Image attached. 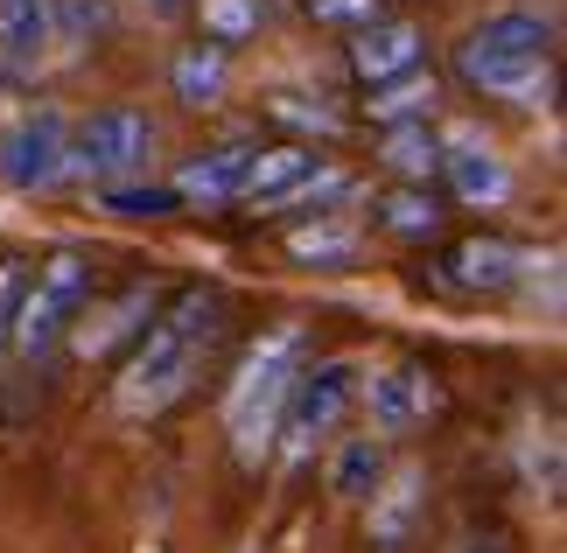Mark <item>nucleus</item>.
<instances>
[{"label": "nucleus", "instance_id": "10", "mask_svg": "<svg viewBox=\"0 0 567 553\" xmlns=\"http://www.w3.org/2000/svg\"><path fill=\"white\" fill-rule=\"evenodd\" d=\"M421 63H427V35L413 29V21H400V14H385V21L351 35V78L372 84V92L392 84V78H406V71H421Z\"/></svg>", "mask_w": 567, "mask_h": 553}, {"label": "nucleus", "instance_id": "16", "mask_svg": "<svg viewBox=\"0 0 567 553\" xmlns=\"http://www.w3.org/2000/svg\"><path fill=\"white\" fill-rule=\"evenodd\" d=\"M50 42H56V29H50V0H0V57L8 63H42L50 57Z\"/></svg>", "mask_w": 567, "mask_h": 553}, {"label": "nucleus", "instance_id": "24", "mask_svg": "<svg viewBox=\"0 0 567 553\" xmlns=\"http://www.w3.org/2000/svg\"><path fill=\"white\" fill-rule=\"evenodd\" d=\"M288 253H295V259H316V267L337 274V267H351V259H358V238L316 225V232H288Z\"/></svg>", "mask_w": 567, "mask_h": 553}, {"label": "nucleus", "instance_id": "23", "mask_svg": "<svg viewBox=\"0 0 567 553\" xmlns=\"http://www.w3.org/2000/svg\"><path fill=\"white\" fill-rule=\"evenodd\" d=\"M113 217H168V211H183V196L176 190H155V183H105L99 196Z\"/></svg>", "mask_w": 567, "mask_h": 553}, {"label": "nucleus", "instance_id": "3", "mask_svg": "<svg viewBox=\"0 0 567 553\" xmlns=\"http://www.w3.org/2000/svg\"><path fill=\"white\" fill-rule=\"evenodd\" d=\"M301 358H309L301 322H274L267 337L238 358V371H231V386H225V434H231V455L246 462V470H259V462L274 455L280 407H288V386H295Z\"/></svg>", "mask_w": 567, "mask_h": 553}, {"label": "nucleus", "instance_id": "1", "mask_svg": "<svg viewBox=\"0 0 567 553\" xmlns=\"http://www.w3.org/2000/svg\"><path fill=\"white\" fill-rule=\"evenodd\" d=\"M225 337V295L204 280H189L183 295H168L155 308V322L134 337V358H126L120 386H113V407L126 420H155L183 400V392L204 379L210 350Z\"/></svg>", "mask_w": 567, "mask_h": 553}, {"label": "nucleus", "instance_id": "29", "mask_svg": "<svg viewBox=\"0 0 567 553\" xmlns=\"http://www.w3.org/2000/svg\"><path fill=\"white\" fill-rule=\"evenodd\" d=\"M183 8H189V0H147V14H162V21H176Z\"/></svg>", "mask_w": 567, "mask_h": 553}, {"label": "nucleus", "instance_id": "25", "mask_svg": "<svg viewBox=\"0 0 567 553\" xmlns=\"http://www.w3.org/2000/svg\"><path fill=\"white\" fill-rule=\"evenodd\" d=\"M301 8H309L322 29H372V21H385V0H301Z\"/></svg>", "mask_w": 567, "mask_h": 553}, {"label": "nucleus", "instance_id": "7", "mask_svg": "<svg viewBox=\"0 0 567 553\" xmlns=\"http://www.w3.org/2000/svg\"><path fill=\"white\" fill-rule=\"evenodd\" d=\"M63 147H71V120H63L56 105L21 113L8 134H0V183L21 190V196L63 183Z\"/></svg>", "mask_w": 567, "mask_h": 553}, {"label": "nucleus", "instance_id": "17", "mask_svg": "<svg viewBox=\"0 0 567 553\" xmlns=\"http://www.w3.org/2000/svg\"><path fill=\"white\" fill-rule=\"evenodd\" d=\"M225 84H231V50H217V42L196 35L189 50L176 57V99L196 105V113H210V105L225 99Z\"/></svg>", "mask_w": 567, "mask_h": 553}, {"label": "nucleus", "instance_id": "13", "mask_svg": "<svg viewBox=\"0 0 567 553\" xmlns=\"http://www.w3.org/2000/svg\"><path fill=\"white\" fill-rule=\"evenodd\" d=\"M246 162H252V147H238V141H231V147H204V154H189L183 175H176V196H183V204H204V211L238 204Z\"/></svg>", "mask_w": 567, "mask_h": 553}, {"label": "nucleus", "instance_id": "28", "mask_svg": "<svg viewBox=\"0 0 567 553\" xmlns=\"http://www.w3.org/2000/svg\"><path fill=\"white\" fill-rule=\"evenodd\" d=\"M463 553H512V540H505V533H476Z\"/></svg>", "mask_w": 567, "mask_h": 553}, {"label": "nucleus", "instance_id": "11", "mask_svg": "<svg viewBox=\"0 0 567 553\" xmlns=\"http://www.w3.org/2000/svg\"><path fill=\"white\" fill-rule=\"evenodd\" d=\"M322 168H330V162H322V147H309V141L252 147L246 183H238V204H288V196H295V190H309Z\"/></svg>", "mask_w": 567, "mask_h": 553}, {"label": "nucleus", "instance_id": "22", "mask_svg": "<svg viewBox=\"0 0 567 553\" xmlns=\"http://www.w3.org/2000/svg\"><path fill=\"white\" fill-rule=\"evenodd\" d=\"M259 21H267V0H204V42H217V50L252 42Z\"/></svg>", "mask_w": 567, "mask_h": 553}, {"label": "nucleus", "instance_id": "27", "mask_svg": "<svg viewBox=\"0 0 567 553\" xmlns=\"http://www.w3.org/2000/svg\"><path fill=\"white\" fill-rule=\"evenodd\" d=\"M14 301H21V259H0V344H8V322H14Z\"/></svg>", "mask_w": 567, "mask_h": 553}, {"label": "nucleus", "instance_id": "2", "mask_svg": "<svg viewBox=\"0 0 567 553\" xmlns=\"http://www.w3.org/2000/svg\"><path fill=\"white\" fill-rule=\"evenodd\" d=\"M554 57H560V21L539 8H497L455 42L463 84L512 99V105H539L554 92Z\"/></svg>", "mask_w": 567, "mask_h": 553}, {"label": "nucleus", "instance_id": "20", "mask_svg": "<svg viewBox=\"0 0 567 553\" xmlns=\"http://www.w3.org/2000/svg\"><path fill=\"white\" fill-rule=\"evenodd\" d=\"M379 483H385V441L379 434H351L330 455V491L337 498H372Z\"/></svg>", "mask_w": 567, "mask_h": 553}, {"label": "nucleus", "instance_id": "9", "mask_svg": "<svg viewBox=\"0 0 567 553\" xmlns=\"http://www.w3.org/2000/svg\"><path fill=\"white\" fill-rule=\"evenodd\" d=\"M533 259L512 246V238H455V246L442 253V280L455 287V295H505V287L526 280Z\"/></svg>", "mask_w": 567, "mask_h": 553}, {"label": "nucleus", "instance_id": "4", "mask_svg": "<svg viewBox=\"0 0 567 553\" xmlns=\"http://www.w3.org/2000/svg\"><path fill=\"white\" fill-rule=\"evenodd\" d=\"M92 301V259L84 253H50L35 267V280H21V301H14V322H8V344L14 358H50V344L84 316Z\"/></svg>", "mask_w": 567, "mask_h": 553}, {"label": "nucleus", "instance_id": "19", "mask_svg": "<svg viewBox=\"0 0 567 553\" xmlns=\"http://www.w3.org/2000/svg\"><path fill=\"white\" fill-rule=\"evenodd\" d=\"M379 225L392 238H434L442 232V196H434L427 183H400L379 196Z\"/></svg>", "mask_w": 567, "mask_h": 553}, {"label": "nucleus", "instance_id": "26", "mask_svg": "<svg viewBox=\"0 0 567 553\" xmlns=\"http://www.w3.org/2000/svg\"><path fill=\"white\" fill-rule=\"evenodd\" d=\"M267 113H274V120H295V126H309V134H337V126H343V120H337L322 99H316V105H301L295 92H274V99H267Z\"/></svg>", "mask_w": 567, "mask_h": 553}, {"label": "nucleus", "instance_id": "15", "mask_svg": "<svg viewBox=\"0 0 567 553\" xmlns=\"http://www.w3.org/2000/svg\"><path fill=\"white\" fill-rule=\"evenodd\" d=\"M442 168H449V183L470 211H497L512 196V168H505V154H491V147H455V154H442Z\"/></svg>", "mask_w": 567, "mask_h": 553}, {"label": "nucleus", "instance_id": "12", "mask_svg": "<svg viewBox=\"0 0 567 553\" xmlns=\"http://www.w3.org/2000/svg\"><path fill=\"white\" fill-rule=\"evenodd\" d=\"M155 308H162V301H155V287H147V280H141V287H126V295H113L105 308H92V322L78 329V358H92V365H99V358H113L126 337H141V329L155 322Z\"/></svg>", "mask_w": 567, "mask_h": 553}, {"label": "nucleus", "instance_id": "8", "mask_svg": "<svg viewBox=\"0 0 567 553\" xmlns=\"http://www.w3.org/2000/svg\"><path fill=\"white\" fill-rule=\"evenodd\" d=\"M358 392H364V407H372L379 434H413V428H427V420L442 413V379H434L427 365H385Z\"/></svg>", "mask_w": 567, "mask_h": 553}, {"label": "nucleus", "instance_id": "18", "mask_svg": "<svg viewBox=\"0 0 567 553\" xmlns=\"http://www.w3.org/2000/svg\"><path fill=\"white\" fill-rule=\"evenodd\" d=\"M364 120H379V126H427L434 120V78L406 71V78L379 84V92L364 99Z\"/></svg>", "mask_w": 567, "mask_h": 553}, {"label": "nucleus", "instance_id": "14", "mask_svg": "<svg viewBox=\"0 0 567 553\" xmlns=\"http://www.w3.org/2000/svg\"><path fill=\"white\" fill-rule=\"evenodd\" d=\"M372 512H364V533H372V546L385 553H400L413 540V525H421V470H400V477H385L372 498Z\"/></svg>", "mask_w": 567, "mask_h": 553}, {"label": "nucleus", "instance_id": "5", "mask_svg": "<svg viewBox=\"0 0 567 553\" xmlns=\"http://www.w3.org/2000/svg\"><path fill=\"white\" fill-rule=\"evenodd\" d=\"M358 386H364L358 358H316V365H301V371H295V386H288V407H280V434H274V449L288 455V462H309L322 441L337 434V420L351 413Z\"/></svg>", "mask_w": 567, "mask_h": 553}, {"label": "nucleus", "instance_id": "21", "mask_svg": "<svg viewBox=\"0 0 567 553\" xmlns=\"http://www.w3.org/2000/svg\"><path fill=\"white\" fill-rule=\"evenodd\" d=\"M379 162L400 175V183H427V175L442 168V141H434V126H385Z\"/></svg>", "mask_w": 567, "mask_h": 553}, {"label": "nucleus", "instance_id": "6", "mask_svg": "<svg viewBox=\"0 0 567 553\" xmlns=\"http://www.w3.org/2000/svg\"><path fill=\"white\" fill-rule=\"evenodd\" d=\"M147 154H155V120L141 105H105L78 126V141L63 147V175H84V183H113V175H134Z\"/></svg>", "mask_w": 567, "mask_h": 553}]
</instances>
